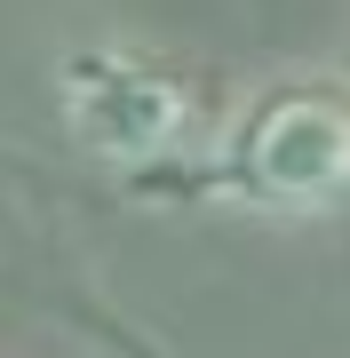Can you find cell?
<instances>
[{
	"mask_svg": "<svg viewBox=\"0 0 350 358\" xmlns=\"http://www.w3.org/2000/svg\"><path fill=\"white\" fill-rule=\"evenodd\" d=\"M143 199H239L263 215H319L350 199V72H286L239 96L199 167L136 176Z\"/></svg>",
	"mask_w": 350,
	"mask_h": 358,
	"instance_id": "6da1fadb",
	"label": "cell"
},
{
	"mask_svg": "<svg viewBox=\"0 0 350 358\" xmlns=\"http://www.w3.org/2000/svg\"><path fill=\"white\" fill-rule=\"evenodd\" d=\"M56 103L80 152L128 159L143 176L175 167L207 136V88L143 48H72L56 64Z\"/></svg>",
	"mask_w": 350,
	"mask_h": 358,
	"instance_id": "7a4b0ae2",
	"label": "cell"
}]
</instances>
